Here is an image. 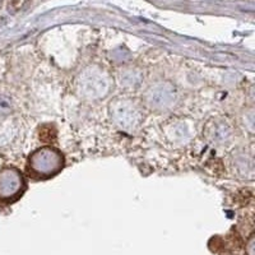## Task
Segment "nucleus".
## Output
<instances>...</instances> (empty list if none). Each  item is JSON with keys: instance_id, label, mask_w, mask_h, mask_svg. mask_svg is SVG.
<instances>
[{"instance_id": "423d86ee", "label": "nucleus", "mask_w": 255, "mask_h": 255, "mask_svg": "<svg viewBox=\"0 0 255 255\" xmlns=\"http://www.w3.org/2000/svg\"><path fill=\"white\" fill-rule=\"evenodd\" d=\"M208 135L215 142H225L226 138L231 135V129H230V127L226 123L215 122L213 125H209Z\"/></svg>"}, {"instance_id": "f257e3e1", "label": "nucleus", "mask_w": 255, "mask_h": 255, "mask_svg": "<svg viewBox=\"0 0 255 255\" xmlns=\"http://www.w3.org/2000/svg\"><path fill=\"white\" fill-rule=\"evenodd\" d=\"M64 166V157L54 147H42L36 149L27 161V170L33 177L46 179L59 174Z\"/></svg>"}, {"instance_id": "20e7f679", "label": "nucleus", "mask_w": 255, "mask_h": 255, "mask_svg": "<svg viewBox=\"0 0 255 255\" xmlns=\"http://www.w3.org/2000/svg\"><path fill=\"white\" fill-rule=\"evenodd\" d=\"M24 183L23 175L15 167L0 168V202L8 203L13 202L23 193Z\"/></svg>"}, {"instance_id": "f03ea898", "label": "nucleus", "mask_w": 255, "mask_h": 255, "mask_svg": "<svg viewBox=\"0 0 255 255\" xmlns=\"http://www.w3.org/2000/svg\"><path fill=\"white\" fill-rule=\"evenodd\" d=\"M110 77L99 67H88L81 73L78 90L86 99H101L110 90Z\"/></svg>"}, {"instance_id": "7ed1b4c3", "label": "nucleus", "mask_w": 255, "mask_h": 255, "mask_svg": "<svg viewBox=\"0 0 255 255\" xmlns=\"http://www.w3.org/2000/svg\"><path fill=\"white\" fill-rule=\"evenodd\" d=\"M111 119L125 130H131L140 122V111L129 99H116L110 104Z\"/></svg>"}, {"instance_id": "39448f33", "label": "nucleus", "mask_w": 255, "mask_h": 255, "mask_svg": "<svg viewBox=\"0 0 255 255\" xmlns=\"http://www.w3.org/2000/svg\"><path fill=\"white\" fill-rule=\"evenodd\" d=\"M176 97L177 93L174 86L166 82L153 84L145 92V101L152 109H156V110L171 108L176 101Z\"/></svg>"}, {"instance_id": "0eeeda50", "label": "nucleus", "mask_w": 255, "mask_h": 255, "mask_svg": "<svg viewBox=\"0 0 255 255\" xmlns=\"http://www.w3.org/2000/svg\"><path fill=\"white\" fill-rule=\"evenodd\" d=\"M10 111H12V102H10V100L4 97V96H0V116L8 115Z\"/></svg>"}, {"instance_id": "6e6552de", "label": "nucleus", "mask_w": 255, "mask_h": 255, "mask_svg": "<svg viewBox=\"0 0 255 255\" xmlns=\"http://www.w3.org/2000/svg\"><path fill=\"white\" fill-rule=\"evenodd\" d=\"M253 245H254V240H250V245H249V255H253Z\"/></svg>"}]
</instances>
